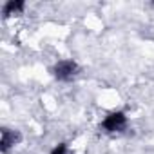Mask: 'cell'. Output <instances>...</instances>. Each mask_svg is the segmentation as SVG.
I'll return each instance as SVG.
<instances>
[{"mask_svg": "<svg viewBox=\"0 0 154 154\" xmlns=\"http://www.w3.org/2000/svg\"><path fill=\"white\" fill-rule=\"evenodd\" d=\"M20 11H24V2H8L4 6V17H11Z\"/></svg>", "mask_w": 154, "mask_h": 154, "instance_id": "4", "label": "cell"}, {"mask_svg": "<svg viewBox=\"0 0 154 154\" xmlns=\"http://www.w3.org/2000/svg\"><path fill=\"white\" fill-rule=\"evenodd\" d=\"M54 76L58 80H62V82H69V80H72L76 74H78V63L76 62H72V60H62V62H58L56 65H54Z\"/></svg>", "mask_w": 154, "mask_h": 154, "instance_id": "1", "label": "cell"}, {"mask_svg": "<svg viewBox=\"0 0 154 154\" xmlns=\"http://www.w3.org/2000/svg\"><path fill=\"white\" fill-rule=\"evenodd\" d=\"M51 154H67V147H65L63 143H60L58 147H54V149H53V152H51Z\"/></svg>", "mask_w": 154, "mask_h": 154, "instance_id": "5", "label": "cell"}, {"mask_svg": "<svg viewBox=\"0 0 154 154\" xmlns=\"http://www.w3.org/2000/svg\"><path fill=\"white\" fill-rule=\"evenodd\" d=\"M127 127V118L123 112H112L103 120V129L107 132H122Z\"/></svg>", "mask_w": 154, "mask_h": 154, "instance_id": "2", "label": "cell"}, {"mask_svg": "<svg viewBox=\"0 0 154 154\" xmlns=\"http://www.w3.org/2000/svg\"><path fill=\"white\" fill-rule=\"evenodd\" d=\"M20 141V134L18 132H13V131H9V129H2V152H8L9 150V147H13L15 143H18Z\"/></svg>", "mask_w": 154, "mask_h": 154, "instance_id": "3", "label": "cell"}]
</instances>
